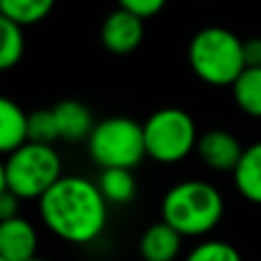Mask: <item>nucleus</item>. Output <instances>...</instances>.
I'll return each mask as SVG.
<instances>
[{
  "label": "nucleus",
  "mask_w": 261,
  "mask_h": 261,
  "mask_svg": "<svg viewBox=\"0 0 261 261\" xmlns=\"http://www.w3.org/2000/svg\"><path fill=\"white\" fill-rule=\"evenodd\" d=\"M234 184L248 202L261 206V140L243 151L241 163L234 170Z\"/></svg>",
  "instance_id": "13"
},
{
  "label": "nucleus",
  "mask_w": 261,
  "mask_h": 261,
  "mask_svg": "<svg viewBox=\"0 0 261 261\" xmlns=\"http://www.w3.org/2000/svg\"><path fill=\"white\" fill-rule=\"evenodd\" d=\"M23 50H25L23 28L0 14V71L16 67L23 58Z\"/></svg>",
  "instance_id": "16"
},
{
  "label": "nucleus",
  "mask_w": 261,
  "mask_h": 261,
  "mask_svg": "<svg viewBox=\"0 0 261 261\" xmlns=\"http://www.w3.org/2000/svg\"><path fill=\"white\" fill-rule=\"evenodd\" d=\"M163 222L181 236H204L220 225L225 216V199L216 186L199 179L179 181L161 202Z\"/></svg>",
  "instance_id": "2"
},
{
  "label": "nucleus",
  "mask_w": 261,
  "mask_h": 261,
  "mask_svg": "<svg viewBox=\"0 0 261 261\" xmlns=\"http://www.w3.org/2000/svg\"><path fill=\"white\" fill-rule=\"evenodd\" d=\"M147 156L156 163H179L197 147L195 119L181 108H161L142 124Z\"/></svg>",
  "instance_id": "6"
},
{
  "label": "nucleus",
  "mask_w": 261,
  "mask_h": 261,
  "mask_svg": "<svg viewBox=\"0 0 261 261\" xmlns=\"http://www.w3.org/2000/svg\"><path fill=\"white\" fill-rule=\"evenodd\" d=\"M37 229L30 220L16 216L0 222V257L5 261H30L37 257Z\"/></svg>",
  "instance_id": "9"
},
{
  "label": "nucleus",
  "mask_w": 261,
  "mask_h": 261,
  "mask_svg": "<svg viewBox=\"0 0 261 261\" xmlns=\"http://www.w3.org/2000/svg\"><path fill=\"white\" fill-rule=\"evenodd\" d=\"M55 0H0V14L18 25H32L50 14Z\"/></svg>",
  "instance_id": "17"
},
{
  "label": "nucleus",
  "mask_w": 261,
  "mask_h": 261,
  "mask_svg": "<svg viewBox=\"0 0 261 261\" xmlns=\"http://www.w3.org/2000/svg\"><path fill=\"white\" fill-rule=\"evenodd\" d=\"M0 261H5V259H3V257H0Z\"/></svg>",
  "instance_id": "25"
},
{
  "label": "nucleus",
  "mask_w": 261,
  "mask_h": 261,
  "mask_svg": "<svg viewBox=\"0 0 261 261\" xmlns=\"http://www.w3.org/2000/svg\"><path fill=\"white\" fill-rule=\"evenodd\" d=\"M39 218L50 234L73 245H87L108 225V202L85 176L64 174L39 199Z\"/></svg>",
  "instance_id": "1"
},
{
  "label": "nucleus",
  "mask_w": 261,
  "mask_h": 261,
  "mask_svg": "<svg viewBox=\"0 0 261 261\" xmlns=\"http://www.w3.org/2000/svg\"><path fill=\"white\" fill-rule=\"evenodd\" d=\"M7 190L18 199L39 202L60 179H62V158L53 144L25 142L5 161Z\"/></svg>",
  "instance_id": "4"
},
{
  "label": "nucleus",
  "mask_w": 261,
  "mask_h": 261,
  "mask_svg": "<svg viewBox=\"0 0 261 261\" xmlns=\"http://www.w3.org/2000/svg\"><path fill=\"white\" fill-rule=\"evenodd\" d=\"M28 142V115L14 99L0 94V153H14Z\"/></svg>",
  "instance_id": "12"
},
{
  "label": "nucleus",
  "mask_w": 261,
  "mask_h": 261,
  "mask_svg": "<svg viewBox=\"0 0 261 261\" xmlns=\"http://www.w3.org/2000/svg\"><path fill=\"white\" fill-rule=\"evenodd\" d=\"M7 190V176H5V163L0 161V195Z\"/></svg>",
  "instance_id": "23"
},
{
  "label": "nucleus",
  "mask_w": 261,
  "mask_h": 261,
  "mask_svg": "<svg viewBox=\"0 0 261 261\" xmlns=\"http://www.w3.org/2000/svg\"><path fill=\"white\" fill-rule=\"evenodd\" d=\"M30 261H50V259H41V257H35V259H30Z\"/></svg>",
  "instance_id": "24"
},
{
  "label": "nucleus",
  "mask_w": 261,
  "mask_h": 261,
  "mask_svg": "<svg viewBox=\"0 0 261 261\" xmlns=\"http://www.w3.org/2000/svg\"><path fill=\"white\" fill-rule=\"evenodd\" d=\"M144 21L126 9L117 7L101 23V44L113 55H128L142 44Z\"/></svg>",
  "instance_id": "7"
},
{
  "label": "nucleus",
  "mask_w": 261,
  "mask_h": 261,
  "mask_svg": "<svg viewBox=\"0 0 261 261\" xmlns=\"http://www.w3.org/2000/svg\"><path fill=\"white\" fill-rule=\"evenodd\" d=\"M96 186L108 204H128L138 190L130 170H101Z\"/></svg>",
  "instance_id": "14"
},
{
  "label": "nucleus",
  "mask_w": 261,
  "mask_h": 261,
  "mask_svg": "<svg viewBox=\"0 0 261 261\" xmlns=\"http://www.w3.org/2000/svg\"><path fill=\"white\" fill-rule=\"evenodd\" d=\"M234 101L245 115L261 117V67L245 69L231 85Z\"/></svg>",
  "instance_id": "15"
},
{
  "label": "nucleus",
  "mask_w": 261,
  "mask_h": 261,
  "mask_svg": "<svg viewBox=\"0 0 261 261\" xmlns=\"http://www.w3.org/2000/svg\"><path fill=\"white\" fill-rule=\"evenodd\" d=\"M243 151L245 149L241 147L239 138L220 128L206 130L197 140V153L202 163L218 172H234L236 165L241 163Z\"/></svg>",
  "instance_id": "8"
},
{
  "label": "nucleus",
  "mask_w": 261,
  "mask_h": 261,
  "mask_svg": "<svg viewBox=\"0 0 261 261\" xmlns=\"http://www.w3.org/2000/svg\"><path fill=\"white\" fill-rule=\"evenodd\" d=\"M181 243H184V236L161 220L142 231L138 252L142 261H174L181 252Z\"/></svg>",
  "instance_id": "10"
},
{
  "label": "nucleus",
  "mask_w": 261,
  "mask_h": 261,
  "mask_svg": "<svg viewBox=\"0 0 261 261\" xmlns=\"http://www.w3.org/2000/svg\"><path fill=\"white\" fill-rule=\"evenodd\" d=\"M18 204H21V199H18L14 193L5 190V193L0 195V222L16 218L18 216Z\"/></svg>",
  "instance_id": "22"
},
{
  "label": "nucleus",
  "mask_w": 261,
  "mask_h": 261,
  "mask_svg": "<svg viewBox=\"0 0 261 261\" xmlns=\"http://www.w3.org/2000/svg\"><path fill=\"white\" fill-rule=\"evenodd\" d=\"M243 58H245V69L261 67V39L259 37L243 41Z\"/></svg>",
  "instance_id": "21"
},
{
  "label": "nucleus",
  "mask_w": 261,
  "mask_h": 261,
  "mask_svg": "<svg viewBox=\"0 0 261 261\" xmlns=\"http://www.w3.org/2000/svg\"><path fill=\"white\" fill-rule=\"evenodd\" d=\"M87 151L101 170H133L147 156L144 130L130 117H108L94 124Z\"/></svg>",
  "instance_id": "5"
},
{
  "label": "nucleus",
  "mask_w": 261,
  "mask_h": 261,
  "mask_svg": "<svg viewBox=\"0 0 261 261\" xmlns=\"http://www.w3.org/2000/svg\"><path fill=\"white\" fill-rule=\"evenodd\" d=\"M186 261H243V257L227 241H204L190 250Z\"/></svg>",
  "instance_id": "19"
},
{
  "label": "nucleus",
  "mask_w": 261,
  "mask_h": 261,
  "mask_svg": "<svg viewBox=\"0 0 261 261\" xmlns=\"http://www.w3.org/2000/svg\"><path fill=\"white\" fill-rule=\"evenodd\" d=\"M50 110H53V115H55L60 140L81 142V140L90 138L92 128H94V119H92L90 108H87L83 101L64 99V101H60V103H55Z\"/></svg>",
  "instance_id": "11"
},
{
  "label": "nucleus",
  "mask_w": 261,
  "mask_h": 261,
  "mask_svg": "<svg viewBox=\"0 0 261 261\" xmlns=\"http://www.w3.org/2000/svg\"><path fill=\"white\" fill-rule=\"evenodd\" d=\"M165 3L167 0H117L119 7L135 14V16H140L142 21L149 16H156V14L165 7Z\"/></svg>",
  "instance_id": "20"
},
{
  "label": "nucleus",
  "mask_w": 261,
  "mask_h": 261,
  "mask_svg": "<svg viewBox=\"0 0 261 261\" xmlns=\"http://www.w3.org/2000/svg\"><path fill=\"white\" fill-rule=\"evenodd\" d=\"M55 140H60V130L53 110H35L28 115V142L53 144Z\"/></svg>",
  "instance_id": "18"
},
{
  "label": "nucleus",
  "mask_w": 261,
  "mask_h": 261,
  "mask_svg": "<svg viewBox=\"0 0 261 261\" xmlns=\"http://www.w3.org/2000/svg\"><path fill=\"white\" fill-rule=\"evenodd\" d=\"M188 62L195 76L208 85H234L245 71L243 41L227 28H202L188 44Z\"/></svg>",
  "instance_id": "3"
}]
</instances>
